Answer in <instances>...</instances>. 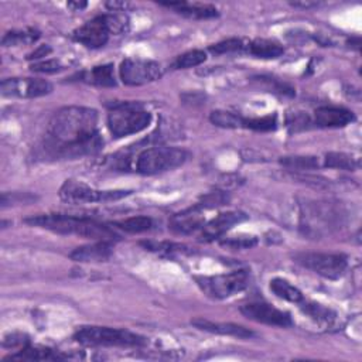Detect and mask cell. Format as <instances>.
Here are the masks:
<instances>
[{
    "label": "cell",
    "instance_id": "obj_13",
    "mask_svg": "<svg viewBox=\"0 0 362 362\" xmlns=\"http://www.w3.org/2000/svg\"><path fill=\"white\" fill-rule=\"evenodd\" d=\"M245 220H246V215L239 211L222 213V214L217 215L214 220H211L208 224H204L200 238L206 242L215 241V239L221 238L227 231H229L234 225H236Z\"/></svg>",
    "mask_w": 362,
    "mask_h": 362
},
{
    "label": "cell",
    "instance_id": "obj_18",
    "mask_svg": "<svg viewBox=\"0 0 362 362\" xmlns=\"http://www.w3.org/2000/svg\"><path fill=\"white\" fill-rule=\"evenodd\" d=\"M168 9H173L175 13L196 20H207L218 18V9L213 5H203V4H187V2H168L160 4Z\"/></svg>",
    "mask_w": 362,
    "mask_h": 362
},
{
    "label": "cell",
    "instance_id": "obj_35",
    "mask_svg": "<svg viewBox=\"0 0 362 362\" xmlns=\"http://www.w3.org/2000/svg\"><path fill=\"white\" fill-rule=\"evenodd\" d=\"M256 239L255 238H231V239H225L221 243L224 246H228L231 249H249L252 246L256 245Z\"/></svg>",
    "mask_w": 362,
    "mask_h": 362
},
{
    "label": "cell",
    "instance_id": "obj_11",
    "mask_svg": "<svg viewBox=\"0 0 362 362\" xmlns=\"http://www.w3.org/2000/svg\"><path fill=\"white\" fill-rule=\"evenodd\" d=\"M111 30L107 22V15H101L94 18L93 20L86 22L81 27H78L72 37L76 43L88 47V48H101L104 47L111 37Z\"/></svg>",
    "mask_w": 362,
    "mask_h": 362
},
{
    "label": "cell",
    "instance_id": "obj_19",
    "mask_svg": "<svg viewBox=\"0 0 362 362\" xmlns=\"http://www.w3.org/2000/svg\"><path fill=\"white\" fill-rule=\"evenodd\" d=\"M78 78L86 83H93L97 86L112 88L116 86V79L114 74V64H105L100 67H94L89 71H83L78 75Z\"/></svg>",
    "mask_w": 362,
    "mask_h": 362
},
{
    "label": "cell",
    "instance_id": "obj_31",
    "mask_svg": "<svg viewBox=\"0 0 362 362\" xmlns=\"http://www.w3.org/2000/svg\"><path fill=\"white\" fill-rule=\"evenodd\" d=\"M276 126H278V116L275 114L262 116V118H250V119L243 118L242 119V128L257 130V132L275 130Z\"/></svg>",
    "mask_w": 362,
    "mask_h": 362
},
{
    "label": "cell",
    "instance_id": "obj_20",
    "mask_svg": "<svg viewBox=\"0 0 362 362\" xmlns=\"http://www.w3.org/2000/svg\"><path fill=\"white\" fill-rule=\"evenodd\" d=\"M67 355H62L58 351H54L51 348L46 347H33L27 345L22 349H19L16 354L6 356L5 359H19V361H57V359H65Z\"/></svg>",
    "mask_w": 362,
    "mask_h": 362
},
{
    "label": "cell",
    "instance_id": "obj_4",
    "mask_svg": "<svg viewBox=\"0 0 362 362\" xmlns=\"http://www.w3.org/2000/svg\"><path fill=\"white\" fill-rule=\"evenodd\" d=\"M152 114L138 102H122L114 105L108 114V128L115 139L136 135L152 123Z\"/></svg>",
    "mask_w": 362,
    "mask_h": 362
},
{
    "label": "cell",
    "instance_id": "obj_7",
    "mask_svg": "<svg viewBox=\"0 0 362 362\" xmlns=\"http://www.w3.org/2000/svg\"><path fill=\"white\" fill-rule=\"evenodd\" d=\"M130 194V190H97L76 180H67L58 193L64 203L72 206L118 201Z\"/></svg>",
    "mask_w": 362,
    "mask_h": 362
},
{
    "label": "cell",
    "instance_id": "obj_25",
    "mask_svg": "<svg viewBox=\"0 0 362 362\" xmlns=\"http://www.w3.org/2000/svg\"><path fill=\"white\" fill-rule=\"evenodd\" d=\"M39 39H40V33L34 29L12 30L4 36L2 44L5 47H16V46H23V44H33Z\"/></svg>",
    "mask_w": 362,
    "mask_h": 362
},
{
    "label": "cell",
    "instance_id": "obj_9",
    "mask_svg": "<svg viewBox=\"0 0 362 362\" xmlns=\"http://www.w3.org/2000/svg\"><path fill=\"white\" fill-rule=\"evenodd\" d=\"M119 75L125 85L139 86L160 79L163 76V68L152 60L126 58L121 64Z\"/></svg>",
    "mask_w": 362,
    "mask_h": 362
},
{
    "label": "cell",
    "instance_id": "obj_2",
    "mask_svg": "<svg viewBox=\"0 0 362 362\" xmlns=\"http://www.w3.org/2000/svg\"><path fill=\"white\" fill-rule=\"evenodd\" d=\"M26 224L32 227H39L48 229L61 235H76L94 241H112L118 238L116 232L95 220L85 217H74L67 214H44L25 220Z\"/></svg>",
    "mask_w": 362,
    "mask_h": 362
},
{
    "label": "cell",
    "instance_id": "obj_16",
    "mask_svg": "<svg viewBox=\"0 0 362 362\" xmlns=\"http://www.w3.org/2000/svg\"><path fill=\"white\" fill-rule=\"evenodd\" d=\"M114 252L112 241H95L94 243L83 245L71 252V259L78 262H105Z\"/></svg>",
    "mask_w": 362,
    "mask_h": 362
},
{
    "label": "cell",
    "instance_id": "obj_30",
    "mask_svg": "<svg viewBox=\"0 0 362 362\" xmlns=\"http://www.w3.org/2000/svg\"><path fill=\"white\" fill-rule=\"evenodd\" d=\"M207 54L203 50H192L185 54H181L175 58L173 62V68L175 69H187V68H194L206 62Z\"/></svg>",
    "mask_w": 362,
    "mask_h": 362
},
{
    "label": "cell",
    "instance_id": "obj_29",
    "mask_svg": "<svg viewBox=\"0 0 362 362\" xmlns=\"http://www.w3.org/2000/svg\"><path fill=\"white\" fill-rule=\"evenodd\" d=\"M242 116L229 111H214L210 115V121L213 125L218 126V128H224V129H238L242 128Z\"/></svg>",
    "mask_w": 362,
    "mask_h": 362
},
{
    "label": "cell",
    "instance_id": "obj_10",
    "mask_svg": "<svg viewBox=\"0 0 362 362\" xmlns=\"http://www.w3.org/2000/svg\"><path fill=\"white\" fill-rule=\"evenodd\" d=\"M4 97L40 98L53 93V85L41 78H8L0 83Z\"/></svg>",
    "mask_w": 362,
    "mask_h": 362
},
{
    "label": "cell",
    "instance_id": "obj_5",
    "mask_svg": "<svg viewBox=\"0 0 362 362\" xmlns=\"http://www.w3.org/2000/svg\"><path fill=\"white\" fill-rule=\"evenodd\" d=\"M190 154L180 147L157 146L142 150L135 160V170L143 175H153L183 166Z\"/></svg>",
    "mask_w": 362,
    "mask_h": 362
},
{
    "label": "cell",
    "instance_id": "obj_21",
    "mask_svg": "<svg viewBox=\"0 0 362 362\" xmlns=\"http://www.w3.org/2000/svg\"><path fill=\"white\" fill-rule=\"evenodd\" d=\"M246 51L256 58L275 60L283 55L285 48L276 41L266 40V39H255L249 41Z\"/></svg>",
    "mask_w": 362,
    "mask_h": 362
},
{
    "label": "cell",
    "instance_id": "obj_38",
    "mask_svg": "<svg viewBox=\"0 0 362 362\" xmlns=\"http://www.w3.org/2000/svg\"><path fill=\"white\" fill-rule=\"evenodd\" d=\"M128 6H129V4H126V2H109V4H107V8L111 12H125Z\"/></svg>",
    "mask_w": 362,
    "mask_h": 362
},
{
    "label": "cell",
    "instance_id": "obj_23",
    "mask_svg": "<svg viewBox=\"0 0 362 362\" xmlns=\"http://www.w3.org/2000/svg\"><path fill=\"white\" fill-rule=\"evenodd\" d=\"M270 290L274 292L279 299H283L286 302L296 303V304H299L304 299L303 293L296 286H293L286 279H281V278L270 281Z\"/></svg>",
    "mask_w": 362,
    "mask_h": 362
},
{
    "label": "cell",
    "instance_id": "obj_40",
    "mask_svg": "<svg viewBox=\"0 0 362 362\" xmlns=\"http://www.w3.org/2000/svg\"><path fill=\"white\" fill-rule=\"evenodd\" d=\"M292 6H295V8H302V9H309V8H316V6H319V4H292Z\"/></svg>",
    "mask_w": 362,
    "mask_h": 362
},
{
    "label": "cell",
    "instance_id": "obj_12",
    "mask_svg": "<svg viewBox=\"0 0 362 362\" xmlns=\"http://www.w3.org/2000/svg\"><path fill=\"white\" fill-rule=\"evenodd\" d=\"M241 313L252 321L267 324V326H276V327L293 326V320L289 313L266 303L245 304L241 307Z\"/></svg>",
    "mask_w": 362,
    "mask_h": 362
},
{
    "label": "cell",
    "instance_id": "obj_8",
    "mask_svg": "<svg viewBox=\"0 0 362 362\" xmlns=\"http://www.w3.org/2000/svg\"><path fill=\"white\" fill-rule=\"evenodd\" d=\"M295 262L313 270L319 276L330 281L340 279L348 267V257L342 253L300 252L293 256Z\"/></svg>",
    "mask_w": 362,
    "mask_h": 362
},
{
    "label": "cell",
    "instance_id": "obj_17",
    "mask_svg": "<svg viewBox=\"0 0 362 362\" xmlns=\"http://www.w3.org/2000/svg\"><path fill=\"white\" fill-rule=\"evenodd\" d=\"M192 324L203 331H208L213 334H220V335H232L238 338H252L255 337V333L243 326L234 324V323H215L210 321L206 319H196L192 320Z\"/></svg>",
    "mask_w": 362,
    "mask_h": 362
},
{
    "label": "cell",
    "instance_id": "obj_36",
    "mask_svg": "<svg viewBox=\"0 0 362 362\" xmlns=\"http://www.w3.org/2000/svg\"><path fill=\"white\" fill-rule=\"evenodd\" d=\"M4 345L8 348H25L27 345H30V341L27 338V335L25 334H11L8 337H5L4 340Z\"/></svg>",
    "mask_w": 362,
    "mask_h": 362
},
{
    "label": "cell",
    "instance_id": "obj_3",
    "mask_svg": "<svg viewBox=\"0 0 362 362\" xmlns=\"http://www.w3.org/2000/svg\"><path fill=\"white\" fill-rule=\"evenodd\" d=\"M74 340L86 347H126L139 348L147 344V340L122 328L85 326L75 331Z\"/></svg>",
    "mask_w": 362,
    "mask_h": 362
},
{
    "label": "cell",
    "instance_id": "obj_27",
    "mask_svg": "<svg viewBox=\"0 0 362 362\" xmlns=\"http://www.w3.org/2000/svg\"><path fill=\"white\" fill-rule=\"evenodd\" d=\"M114 225L116 228L125 231V232H129V234H140V232L150 231L153 228L154 222H153V220L150 217L139 215V217H130V218L118 221Z\"/></svg>",
    "mask_w": 362,
    "mask_h": 362
},
{
    "label": "cell",
    "instance_id": "obj_24",
    "mask_svg": "<svg viewBox=\"0 0 362 362\" xmlns=\"http://www.w3.org/2000/svg\"><path fill=\"white\" fill-rule=\"evenodd\" d=\"M324 166L328 168L354 171L359 167V160L342 152H328L324 157Z\"/></svg>",
    "mask_w": 362,
    "mask_h": 362
},
{
    "label": "cell",
    "instance_id": "obj_6",
    "mask_svg": "<svg viewBox=\"0 0 362 362\" xmlns=\"http://www.w3.org/2000/svg\"><path fill=\"white\" fill-rule=\"evenodd\" d=\"M199 288L211 299L222 300L243 292L249 286L248 270H234L215 276H194Z\"/></svg>",
    "mask_w": 362,
    "mask_h": 362
},
{
    "label": "cell",
    "instance_id": "obj_14",
    "mask_svg": "<svg viewBox=\"0 0 362 362\" xmlns=\"http://www.w3.org/2000/svg\"><path fill=\"white\" fill-rule=\"evenodd\" d=\"M314 121L320 128H345L355 121V115L340 107H320L314 112Z\"/></svg>",
    "mask_w": 362,
    "mask_h": 362
},
{
    "label": "cell",
    "instance_id": "obj_37",
    "mask_svg": "<svg viewBox=\"0 0 362 362\" xmlns=\"http://www.w3.org/2000/svg\"><path fill=\"white\" fill-rule=\"evenodd\" d=\"M50 53H51V48H50L48 46H41V47L37 48L34 53H32L27 58H29V60H39V58H41V57L48 55Z\"/></svg>",
    "mask_w": 362,
    "mask_h": 362
},
{
    "label": "cell",
    "instance_id": "obj_33",
    "mask_svg": "<svg viewBox=\"0 0 362 362\" xmlns=\"http://www.w3.org/2000/svg\"><path fill=\"white\" fill-rule=\"evenodd\" d=\"M146 249L153 250V252H160V253H174V252H187V248L185 245L180 243H173V242H143L142 243Z\"/></svg>",
    "mask_w": 362,
    "mask_h": 362
},
{
    "label": "cell",
    "instance_id": "obj_32",
    "mask_svg": "<svg viewBox=\"0 0 362 362\" xmlns=\"http://www.w3.org/2000/svg\"><path fill=\"white\" fill-rule=\"evenodd\" d=\"M228 201H229V197L227 196V193H224V192H213V193L206 194L201 199V201L197 203L196 206L200 210H211V208H215V207L225 206Z\"/></svg>",
    "mask_w": 362,
    "mask_h": 362
},
{
    "label": "cell",
    "instance_id": "obj_22",
    "mask_svg": "<svg viewBox=\"0 0 362 362\" xmlns=\"http://www.w3.org/2000/svg\"><path fill=\"white\" fill-rule=\"evenodd\" d=\"M299 307L300 310L309 316L310 319H313L314 321L320 323V324H328V326H333L337 320V314L328 309V307H324L319 303H314V302H309L306 299H303L300 303H299Z\"/></svg>",
    "mask_w": 362,
    "mask_h": 362
},
{
    "label": "cell",
    "instance_id": "obj_26",
    "mask_svg": "<svg viewBox=\"0 0 362 362\" xmlns=\"http://www.w3.org/2000/svg\"><path fill=\"white\" fill-rule=\"evenodd\" d=\"M281 164L289 170L296 171H307V170H316L320 167V161L314 156H286L282 157Z\"/></svg>",
    "mask_w": 362,
    "mask_h": 362
},
{
    "label": "cell",
    "instance_id": "obj_15",
    "mask_svg": "<svg viewBox=\"0 0 362 362\" xmlns=\"http://www.w3.org/2000/svg\"><path fill=\"white\" fill-rule=\"evenodd\" d=\"M204 227V218L201 215V210L194 206L183 213L175 214L168 224V228L175 232V234H181V235H189L193 232H197L200 229H203Z\"/></svg>",
    "mask_w": 362,
    "mask_h": 362
},
{
    "label": "cell",
    "instance_id": "obj_1",
    "mask_svg": "<svg viewBox=\"0 0 362 362\" xmlns=\"http://www.w3.org/2000/svg\"><path fill=\"white\" fill-rule=\"evenodd\" d=\"M98 112L85 107H64L50 119L40 152L46 160H74L102 150Z\"/></svg>",
    "mask_w": 362,
    "mask_h": 362
},
{
    "label": "cell",
    "instance_id": "obj_34",
    "mask_svg": "<svg viewBox=\"0 0 362 362\" xmlns=\"http://www.w3.org/2000/svg\"><path fill=\"white\" fill-rule=\"evenodd\" d=\"M30 69L33 72H40V74H54L62 69V65L57 60H46V61H39L30 65Z\"/></svg>",
    "mask_w": 362,
    "mask_h": 362
},
{
    "label": "cell",
    "instance_id": "obj_39",
    "mask_svg": "<svg viewBox=\"0 0 362 362\" xmlns=\"http://www.w3.org/2000/svg\"><path fill=\"white\" fill-rule=\"evenodd\" d=\"M86 6H88L86 2H69V4H68V8H69L71 11H74V12H79V11L85 9Z\"/></svg>",
    "mask_w": 362,
    "mask_h": 362
},
{
    "label": "cell",
    "instance_id": "obj_28",
    "mask_svg": "<svg viewBox=\"0 0 362 362\" xmlns=\"http://www.w3.org/2000/svg\"><path fill=\"white\" fill-rule=\"evenodd\" d=\"M249 41H245L243 39L232 37L224 41H220L217 44L210 46V53L214 55H224V54H234V53H243L248 50Z\"/></svg>",
    "mask_w": 362,
    "mask_h": 362
}]
</instances>
